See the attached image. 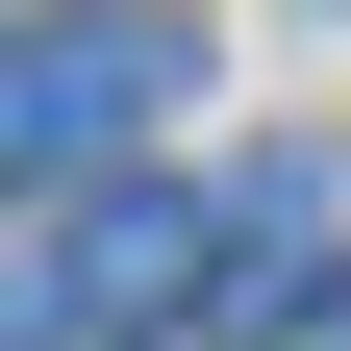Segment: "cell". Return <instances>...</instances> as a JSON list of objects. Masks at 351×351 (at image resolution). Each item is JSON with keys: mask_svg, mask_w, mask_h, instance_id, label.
<instances>
[{"mask_svg": "<svg viewBox=\"0 0 351 351\" xmlns=\"http://www.w3.org/2000/svg\"><path fill=\"white\" fill-rule=\"evenodd\" d=\"M176 101H201V25H176V0H51V25H0V201L151 176Z\"/></svg>", "mask_w": 351, "mask_h": 351, "instance_id": "obj_1", "label": "cell"}, {"mask_svg": "<svg viewBox=\"0 0 351 351\" xmlns=\"http://www.w3.org/2000/svg\"><path fill=\"white\" fill-rule=\"evenodd\" d=\"M326 276H351V176H326V151L201 176V301H226L251 351H301V326H326Z\"/></svg>", "mask_w": 351, "mask_h": 351, "instance_id": "obj_2", "label": "cell"}, {"mask_svg": "<svg viewBox=\"0 0 351 351\" xmlns=\"http://www.w3.org/2000/svg\"><path fill=\"white\" fill-rule=\"evenodd\" d=\"M176 276H201V201H176V176H101V201H75V276H51V301H75V326H151Z\"/></svg>", "mask_w": 351, "mask_h": 351, "instance_id": "obj_3", "label": "cell"}]
</instances>
